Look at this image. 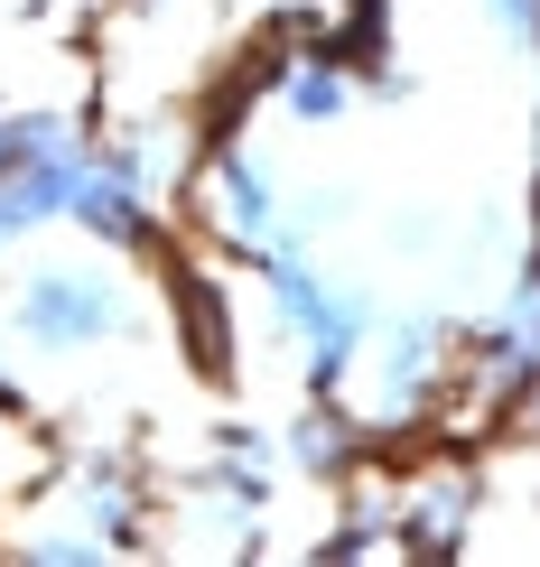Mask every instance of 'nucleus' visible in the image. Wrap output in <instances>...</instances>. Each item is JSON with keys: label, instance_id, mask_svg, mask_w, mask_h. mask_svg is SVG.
<instances>
[{"label": "nucleus", "instance_id": "2eb2a0df", "mask_svg": "<svg viewBox=\"0 0 540 567\" xmlns=\"http://www.w3.org/2000/svg\"><path fill=\"white\" fill-rule=\"evenodd\" d=\"M19 410H29V391H19V372L0 363V419H19Z\"/></svg>", "mask_w": 540, "mask_h": 567}, {"label": "nucleus", "instance_id": "7ed1b4c3", "mask_svg": "<svg viewBox=\"0 0 540 567\" xmlns=\"http://www.w3.org/2000/svg\"><path fill=\"white\" fill-rule=\"evenodd\" d=\"M10 326L19 344L47 353V363H75V353H103L131 336V279L112 261H29L10 279Z\"/></svg>", "mask_w": 540, "mask_h": 567}, {"label": "nucleus", "instance_id": "39448f33", "mask_svg": "<svg viewBox=\"0 0 540 567\" xmlns=\"http://www.w3.org/2000/svg\"><path fill=\"white\" fill-rule=\"evenodd\" d=\"M196 205H205V224H215V243L224 251H271V243H289V196H279V168L252 140H233V131H215V150L196 158Z\"/></svg>", "mask_w": 540, "mask_h": 567}, {"label": "nucleus", "instance_id": "9b49d317", "mask_svg": "<svg viewBox=\"0 0 540 567\" xmlns=\"http://www.w3.org/2000/svg\"><path fill=\"white\" fill-rule=\"evenodd\" d=\"M177 307H186V353H196V372H215V382H233V317H224V289L196 270H177Z\"/></svg>", "mask_w": 540, "mask_h": 567}, {"label": "nucleus", "instance_id": "dca6fc26", "mask_svg": "<svg viewBox=\"0 0 540 567\" xmlns=\"http://www.w3.org/2000/svg\"><path fill=\"white\" fill-rule=\"evenodd\" d=\"M177 10V0H131V19H169Z\"/></svg>", "mask_w": 540, "mask_h": 567}, {"label": "nucleus", "instance_id": "4468645a", "mask_svg": "<svg viewBox=\"0 0 540 567\" xmlns=\"http://www.w3.org/2000/svg\"><path fill=\"white\" fill-rule=\"evenodd\" d=\"M485 19L503 29V47H522V56H540V0H476Z\"/></svg>", "mask_w": 540, "mask_h": 567}, {"label": "nucleus", "instance_id": "ddd939ff", "mask_svg": "<svg viewBox=\"0 0 540 567\" xmlns=\"http://www.w3.org/2000/svg\"><path fill=\"white\" fill-rule=\"evenodd\" d=\"M10 558H29V567H93V558H112V549L84 522H65V512H57V522H19L10 530Z\"/></svg>", "mask_w": 540, "mask_h": 567}, {"label": "nucleus", "instance_id": "20e7f679", "mask_svg": "<svg viewBox=\"0 0 540 567\" xmlns=\"http://www.w3.org/2000/svg\"><path fill=\"white\" fill-rule=\"evenodd\" d=\"M457 372L476 382V400H485V410L540 419V261L503 289V307H495L485 326H466Z\"/></svg>", "mask_w": 540, "mask_h": 567}, {"label": "nucleus", "instance_id": "f8f14e48", "mask_svg": "<svg viewBox=\"0 0 540 567\" xmlns=\"http://www.w3.org/2000/svg\"><path fill=\"white\" fill-rule=\"evenodd\" d=\"M84 122L75 112H57V103H0V177L10 168H29V158H47V150H65Z\"/></svg>", "mask_w": 540, "mask_h": 567}, {"label": "nucleus", "instance_id": "1a4fd4ad", "mask_svg": "<svg viewBox=\"0 0 540 567\" xmlns=\"http://www.w3.org/2000/svg\"><path fill=\"white\" fill-rule=\"evenodd\" d=\"M391 503H401V549H410V558H457V549H476V522H485L476 465H429V475H410Z\"/></svg>", "mask_w": 540, "mask_h": 567}, {"label": "nucleus", "instance_id": "423d86ee", "mask_svg": "<svg viewBox=\"0 0 540 567\" xmlns=\"http://www.w3.org/2000/svg\"><path fill=\"white\" fill-rule=\"evenodd\" d=\"M364 372H373V400H364V419L373 429H419L429 419V400L448 391V372H457V336L438 317H383L373 326V344H364Z\"/></svg>", "mask_w": 540, "mask_h": 567}, {"label": "nucleus", "instance_id": "f03ea898", "mask_svg": "<svg viewBox=\"0 0 540 567\" xmlns=\"http://www.w3.org/2000/svg\"><path fill=\"white\" fill-rule=\"evenodd\" d=\"M271 512H279V437L252 429V419H224L215 456L177 484V530L224 549V558H243L271 539Z\"/></svg>", "mask_w": 540, "mask_h": 567}, {"label": "nucleus", "instance_id": "9d476101", "mask_svg": "<svg viewBox=\"0 0 540 567\" xmlns=\"http://www.w3.org/2000/svg\"><path fill=\"white\" fill-rule=\"evenodd\" d=\"M84 158H93V131H75L65 150H47V158H29V168H10V177H0V251L38 243V233H57V224H75Z\"/></svg>", "mask_w": 540, "mask_h": 567}, {"label": "nucleus", "instance_id": "f257e3e1", "mask_svg": "<svg viewBox=\"0 0 540 567\" xmlns=\"http://www.w3.org/2000/svg\"><path fill=\"white\" fill-rule=\"evenodd\" d=\"M243 270L262 279V307H271L279 344H289L298 382H308V391H355L364 344H373V326H383L373 289H355L345 270H326L298 233H289V243H271V251H252Z\"/></svg>", "mask_w": 540, "mask_h": 567}, {"label": "nucleus", "instance_id": "0eeeda50", "mask_svg": "<svg viewBox=\"0 0 540 567\" xmlns=\"http://www.w3.org/2000/svg\"><path fill=\"white\" fill-rule=\"evenodd\" d=\"M57 512L84 522L112 558H122V549H140V539L159 530V484L140 475L131 456H112V446H84V456L65 465V484H57Z\"/></svg>", "mask_w": 540, "mask_h": 567}, {"label": "nucleus", "instance_id": "6e6552de", "mask_svg": "<svg viewBox=\"0 0 540 567\" xmlns=\"http://www.w3.org/2000/svg\"><path fill=\"white\" fill-rule=\"evenodd\" d=\"M373 437H383V429H373L345 391H308V410H289V429H279V456H289V475L345 493V484H364Z\"/></svg>", "mask_w": 540, "mask_h": 567}]
</instances>
